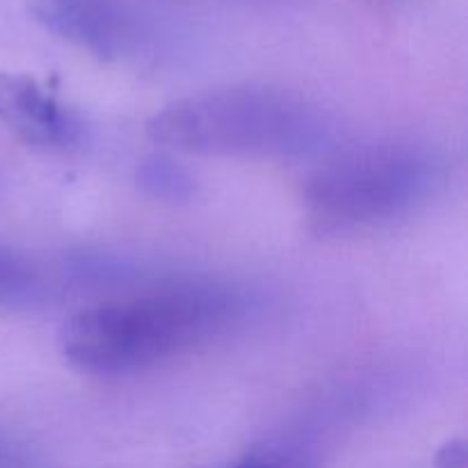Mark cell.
<instances>
[{
  "mask_svg": "<svg viewBox=\"0 0 468 468\" xmlns=\"http://www.w3.org/2000/svg\"><path fill=\"white\" fill-rule=\"evenodd\" d=\"M247 300L218 283H176L71 315L58 347L94 378L137 373L213 341L245 315Z\"/></svg>",
  "mask_w": 468,
  "mask_h": 468,
  "instance_id": "1",
  "label": "cell"
},
{
  "mask_svg": "<svg viewBox=\"0 0 468 468\" xmlns=\"http://www.w3.org/2000/svg\"><path fill=\"white\" fill-rule=\"evenodd\" d=\"M318 105L272 87H227L178 99L146 122L167 149L218 158H302L332 140Z\"/></svg>",
  "mask_w": 468,
  "mask_h": 468,
  "instance_id": "2",
  "label": "cell"
},
{
  "mask_svg": "<svg viewBox=\"0 0 468 468\" xmlns=\"http://www.w3.org/2000/svg\"><path fill=\"white\" fill-rule=\"evenodd\" d=\"M441 176L434 154L419 144H373L318 169L304 187L311 222L320 231H355L414 210Z\"/></svg>",
  "mask_w": 468,
  "mask_h": 468,
  "instance_id": "3",
  "label": "cell"
},
{
  "mask_svg": "<svg viewBox=\"0 0 468 468\" xmlns=\"http://www.w3.org/2000/svg\"><path fill=\"white\" fill-rule=\"evenodd\" d=\"M30 14L46 32L105 62L140 58L151 44L149 23L119 0H32Z\"/></svg>",
  "mask_w": 468,
  "mask_h": 468,
  "instance_id": "4",
  "label": "cell"
},
{
  "mask_svg": "<svg viewBox=\"0 0 468 468\" xmlns=\"http://www.w3.org/2000/svg\"><path fill=\"white\" fill-rule=\"evenodd\" d=\"M0 123L26 144L44 149H69L82 137L80 117L26 73H0Z\"/></svg>",
  "mask_w": 468,
  "mask_h": 468,
  "instance_id": "5",
  "label": "cell"
},
{
  "mask_svg": "<svg viewBox=\"0 0 468 468\" xmlns=\"http://www.w3.org/2000/svg\"><path fill=\"white\" fill-rule=\"evenodd\" d=\"M44 292L46 279L35 259L0 240V309H30Z\"/></svg>",
  "mask_w": 468,
  "mask_h": 468,
  "instance_id": "6",
  "label": "cell"
},
{
  "mask_svg": "<svg viewBox=\"0 0 468 468\" xmlns=\"http://www.w3.org/2000/svg\"><path fill=\"white\" fill-rule=\"evenodd\" d=\"M135 178L146 197L167 204H186L197 195V178L190 169L167 154L146 155L137 165Z\"/></svg>",
  "mask_w": 468,
  "mask_h": 468,
  "instance_id": "7",
  "label": "cell"
},
{
  "mask_svg": "<svg viewBox=\"0 0 468 468\" xmlns=\"http://www.w3.org/2000/svg\"><path fill=\"white\" fill-rule=\"evenodd\" d=\"M229 468H315L314 460L302 448L291 443H270L242 457Z\"/></svg>",
  "mask_w": 468,
  "mask_h": 468,
  "instance_id": "8",
  "label": "cell"
},
{
  "mask_svg": "<svg viewBox=\"0 0 468 468\" xmlns=\"http://www.w3.org/2000/svg\"><path fill=\"white\" fill-rule=\"evenodd\" d=\"M9 460H7V452H5V448L0 446V468H7Z\"/></svg>",
  "mask_w": 468,
  "mask_h": 468,
  "instance_id": "9",
  "label": "cell"
}]
</instances>
